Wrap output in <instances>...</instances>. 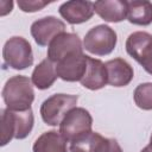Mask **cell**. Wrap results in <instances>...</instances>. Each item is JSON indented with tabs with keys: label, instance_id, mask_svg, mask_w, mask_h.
<instances>
[{
	"label": "cell",
	"instance_id": "18",
	"mask_svg": "<svg viewBox=\"0 0 152 152\" xmlns=\"http://www.w3.org/2000/svg\"><path fill=\"white\" fill-rule=\"evenodd\" d=\"M134 103L142 110H152V83L139 84L133 93Z\"/></svg>",
	"mask_w": 152,
	"mask_h": 152
},
{
	"label": "cell",
	"instance_id": "3",
	"mask_svg": "<svg viewBox=\"0 0 152 152\" xmlns=\"http://www.w3.org/2000/svg\"><path fill=\"white\" fill-rule=\"evenodd\" d=\"M77 95L72 94H53L43 101L40 106V116L49 126H59L69 110L76 107Z\"/></svg>",
	"mask_w": 152,
	"mask_h": 152
},
{
	"label": "cell",
	"instance_id": "11",
	"mask_svg": "<svg viewBox=\"0 0 152 152\" xmlns=\"http://www.w3.org/2000/svg\"><path fill=\"white\" fill-rule=\"evenodd\" d=\"M58 12L61 17L71 25L88 21L94 15V2L83 0H71L63 2Z\"/></svg>",
	"mask_w": 152,
	"mask_h": 152
},
{
	"label": "cell",
	"instance_id": "2",
	"mask_svg": "<svg viewBox=\"0 0 152 152\" xmlns=\"http://www.w3.org/2000/svg\"><path fill=\"white\" fill-rule=\"evenodd\" d=\"M34 116L32 109L14 112L7 108L1 109V146L7 145L12 139H25L32 131Z\"/></svg>",
	"mask_w": 152,
	"mask_h": 152
},
{
	"label": "cell",
	"instance_id": "16",
	"mask_svg": "<svg viewBox=\"0 0 152 152\" xmlns=\"http://www.w3.org/2000/svg\"><path fill=\"white\" fill-rule=\"evenodd\" d=\"M57 77L58 76L56 72L55 63H52L50 59L45 58L32 71L31 81H32V84L37 89L45 90V89H49L55 83Z\"/></svg>",
	"mask_w": 152,
	"mask_h": 152
},
{
	"label": "cell",
	"instance_id": "24",
	"mask_svg": "<svg viewBox=\"0 0 152 152\" xmlns=\"http://www.w3.org/2000/svg\"><path fill=\"white\" fill-rule=\"evenodd\" d=\"M148 146L152 148V133H151V137H150V144H148Z\"/></svg>",
	"mask_w": 152,
	"mask_h": 152
},
{
	"label": "cell",
	"instance_id": "21",
	"mask_svg": "<svg viewBox=\"0 0 152 152\" xmlns=\"http://www.w3.org/2000/svg\"><path fill=\"white\" fill-rule=\"evenodd\" d=\"M18 6L23 12L32 13L43 10L45 6H48L49 1H42V0H18Z\"/></svg>",
	"mask_w": 152,
	"mask_h": 152
},
{
	"label": "cell",
	"instance_id": "5",
	"mask_svg": "<svg viewBox=\"0 0 152 152\" xmlns=\"http://www.w3.org/2000/svg\"><path fill=\"white\" fill-rule=\"evenodd\" d=\"M2 57L5 64L14 70H24L33 64L31 44L24 37L19 36H14L5 43Z\"/></svg>",
	"mask_w": 152,
	"mask_h": 152
},
{
	"label": "cell",
	"instance_id": "9",
	"mask_svg": "<svg viewBox=\"0 0 152 152\" xmlns=\"http://www.w3.org/2000/svg\"><path fill=\"white\" fill-rule=\"evenodd\" d=\"M30 31L34 42L39 46H49L56 36L65 32V24L53 15H48L33 21Z\"/></svg>",
	"mask_w": 152,
	"mask_h": 152
},
{
	"label": "cell",
	"instance_id": "8",
	"mask_svg": "<svg viewBox=\"0 0 152 152\" xmlns=\"http://www.w3.org/2000/svg\"><path fill=\"white\" fill-rule=\"evenodd\" d=\"M83 45L80 37L72 32H63L56 36L48 46V59L52 63H58L65 57L82 52Z\"/></svg>",
	"mask_w": 152,
	"mask_h": 152
},
{
	"label": "cell",
	"instance_id": "13",
	"mask_svg": "<svg viewBox=\"0 0 152 152\" xmlns=\"http://www.w3.org/2000/svg\"><path fill=\"white\" fill-rule=\"evenodd\" d=\"M94 12L104 21L120 23L127 19V1L125 0L95 1Z\"/></svg>",
	"mask_w": 152,
	"mask_h": 152
},
{
	"label": "cell",
	"instance_id": "1",
	"mask_svg": "<svg viewBox=\"0 0 152 152\" xmlns=\"http://www.w3.org/2000/svg\"><path fill=\"white\" fill-rule=\"evenodd\" d=\"M2 99L6 108L14 112L31 109L34 100L32 81L23 75H15L8 78L2 88Z\"/></svg>",
	"mask_w": 152,
	"mask_h": 152
},
{
	"label": "cell",
	"instance_id": "17",
	"mask_svg": "<svg viewBox=\"0 0 152 152\" xmlns=\"http://www.w3.org/2000/svg\"><path fill=\"white\" fill-rule=\"evenodd\" d=\"M127 20L133 25H150L152 23V2L127 1Z\"/></svg>",
	"mask_w": 152,
	"mask_h": 152
},
{
	"label": "cell",
	"instance_id": "10",
	"mask_svg": "<svg viewBox=\"0 0 152 152\" xmlns=\"http://www.w3.org/2000/svg\"><path fill=\"white\" fill-rule=\"evenodd\" d=\"M55 65L57 76L61 80L65 82H80L87 71L88 56L84 55L83 51L76 52L65 57Z\"/></svg>",
	"mask_w": 152,
	"mask_h": 152
},
{
	"label": "cell",
	"instance_id": "15",
	"mask_svg": "<svg viewBox=\"0 0 152 152\" xmlns=\"http://www.w3.org/2000/svg\"><path fill=\"white\" fill-rule=\"evenodd\" d=\"M66 139L58 131H48L42 133L32 146L33 152H68Z\"/></svg>",
	"mask_w": 152,
	"mask_h": 152
},
{
	"label": "cell",
	"instance_id": "7",
	"mask_svg": "<svg viewBox=\"0 0 152 152\" xmlns=\"http://www.w3.org/2000/svg\"><path fill=\"white\" fill-rule=\"evenodd\" d=\"M127 53L135 59L146 72L152 75V34L145 31L131 33L125 44Z\"/></svg>",
	"mask_w": 152,
	"mask_h": 152
},
{
	"label": "cell",
	"instance_id": "19",
	"mask_svg": "<svg viewBox=\"0 0 152 152\" xmlns=\"http://www.w3.org/2000/svg\"><path fill=\"white\" fill-rule=\"evenodd\" d=\"M100 133L97 132H90L78 139H76L75 141L70 142V152H94L95 145L100 138Z\"/></svg>",
	"mask_w": 152,
	"mask_h": 152
},
{
	"label": "cell",
	"instance_id": "22",
	"mask_svg": "<svg viewBox=\"0 0 152 152\" xmlns=\"http://www.w3.org/2000/svg\"><path fill=\"white\" fill-rule=\"evenodd\" d=\"M13 8V2L12 1H6V0H2L1 1V15H6L7 13H10Z\"/></svg>",
	"mask_w": 152,
	"mask_h": 152
},
{
	"label": "cell",
	"instance_id": "12",
	"mask_svg": "<svg viewBox=\"0 0 152 152\" xmlns=\"http://www.w3.org/2000/svg\"><path fill=\"white\" fill-rule=\"evenodd\" d=\"M107 71V83L112 87H126L134 76L132 65L124 58H114L104 63Z\"/></svg>",
	"mask_w": 152,
	"mask_h": 152
},
{
	"label": "cell",
	"instance_id": "20",
	"mask_svg": "<svg viewBox=\"0 0 152 152\" xmlns=\"http://www.w3.org/2000/svg\"><path fill=\"white\" fill-rule=\"evenodd\" d=\"M94 152H122V148L115 139L104 138V137L100 135V138L95 145Z\"/></svg>",
	"mask_w": 152,
	"mask_h": 152
},
{
	"label": "cell",
	"instance_id": "23",
	"mask_svg": "<svg viewBox=\"0 0 152 152\" xmlns=\"http://www.w3.org/2000/svg\"><path fill=\"white\" fill-rule=\"evenodd\" d=\"M140 152H152V148H151V147L147 145V146H145V147H144V148H142Z\"/></svg>",
	"mask_w": 152,
	"mask_h": 152
},
{
	"label": "cell",
	"instance_id": "14",
	"mask_svg": "<svg viewBox=\"0 0 152 152\" xmlns=\"http://www.w3.org/2000/svg\"><path fill=\"white\" fill-rule=\"evenodd\" d=\"M80 83L89 90L102 89L107 84V71L104 63L100 59L91 58L88 56L87 71Z\"/></svg>",
	"mask_w": 152,
	"mask_h": 152
},
{
	"label": "cell",
	"instance_id": "4",
	"mask_svg": "<svg viewBox=\"0 0 152 152\" xmlns=\"http://www.w3.org/2000/svg\"><path fill=\"white\" fill-rule=\"evenodd\" d=\"M116 32L108 25L101 24L91 27L84 36L83 49L95 56H107L116 46Z\"/></svg>",
	"mask_w": 152,
	"mask_h": 152
},
{
	"label": "cell",
	"instance_id": "6",
	"mask_svg": "<svg viewBox=\"0 0 152 152\" xmlns=\"http://www.w3.org/2000/svg\"><path fill=\"white\" fill-rule=\"evenodd\" d=\"M93 118L90 113L83 107H75L68 112L59 125L61 134L68 142H72L76 139L91 132Z\"/></svg>",
	"mask_w": 152,
	"mask_h": 152
}]
</instances>
